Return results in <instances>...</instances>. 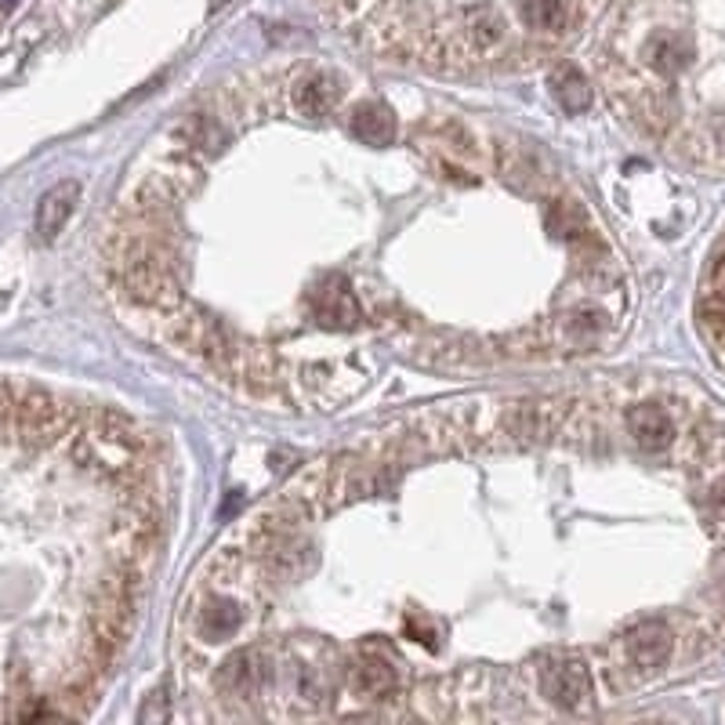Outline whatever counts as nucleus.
<instances>
[{"mask_svg":"<svg viewBox=\"0 0 725 725\" xmlns=\"http://www.w3.org/2000/svg\"><path fill=\"white\" fill-rule=\"evenodd\" d=\"M141 432L131 424L124 414L113 410H94L91 424L80 435H73V461L88 472H105V475H124L138 465L141 457Z\"/></svg>","mask_w":725,"mask_h":725,"instance_id":"f257e3e1","label":"nucleus"},{"mask_svg":"<svg viewBox=\"0 0 725 725\" xmlns=\"http://www.w3.org/2000/svg\"><path fill=\"white\" fill-rule=\"evenodd\" d=\"M69 421H73V410H69L63 399H55L52 392H44V388L19 385L15 410H11L8 424L15 428L26 446L55 443V439L69 428Z\"/></svg>","mask_w":725,"mask_h":725,"instance_id":"f03ea898","label":"nucleus"},{"mask_svg":"<svg viewBox=\"0 0 725 725\" xmlns=\"http://www.w3.org/2000/svg\"><path fill=\"white\" fill-rule=\"evenodd\" d=\"M541 693L563 711H585L596 696V679L580 653H552L541 664Z\"/></svg>","mask_w":725,"mask_h":725,"instance_id":"7ed1b4c3","label":"nucleus"},{"mask_svg":"<svg viewBox=\"0 0 725 725\" xmlns=\"http://www.w3.org/2000/svg\"><path fill=\"white\" fill-rule=\"evenodd\" d=\"M308 305H313V316L319 319V327L327 330H355L363 324V308L355 302V294L344 276H324L308 294Z\"/></svg>","mask_w":725,"mask_h":725,"instance_id":"20e7f679","label":"nucleus"},{"mask_svg":"<svg viewBox=\"0 0 725 725\" xmlns=\"http://www.w3.org/2000/svg\"><path fill=\"white\" fill-rule=\"evenodd\" d=\"M269 679V668L261 660L258 649H236L222 660L218 668V693H225L229 700H254L261 693V686Z\"/></svg>","mask_w":725,"mask_h":725,"instance_id":"39448f33","label":"nucleus"},{"mask_svg":"<svg viewBox=\"0 0 725 725\" xmlns=\"http://www.w3.org/2000/svg\"><path fill=\"white\" fill-rule=\"evenodd\" d=\"M80 193H84V189H80V182H73V178H66V182L52 185V189H47V193L41 196L37 218H33V229H37L41 240L52 243L55 236L66 229V222L73 218V211H77Z\"/></svg>","mask_w":725,"mask_h":725,"instance_id":"423d86ee","label":"nucleus"},{"mask_svg":"<svg viewBox=\"0 0 725 725\" xmlns=\"http://www.w3.org/2000/svg\"><path fill=\"white\" fill-rule=\"evenodd\" d=\"M605 327H610V316H605L599 305H577V308H569L566 316H558L555 335H558V344H566V349L588 352L599 344Z\"/></svg>","mask_w":725,"mask_h":725,"instance_id":"0eeeda50","label":"nucleus"},{"mask_svg":"<svg viewBox=\"0 0 725 725\" xmlns=\"http://www.w3.org/2000/svg\"><path fill=\"white\" fill-rule=\"evenodd\" d=\"M349 682L355 693L371 696V700H388L399 689V668L385 657H355L349 664Z\"/></svg>","mask_w":725,"mask_h":725,"instance_id":"6e6552de","label":"nucleus"},{"mask_svg":"<svg viewBox=\"0 0 725 725\" xmlns=\"http://www.w3.org/2000/svg\"><path fill=\"white\" fill-rule=\"evenodd\" d=\"M291 99L302 116H327L341 102V80L330 73H308L294 84Z\"/></svg>","mask_w":725,"mask_h":725,"instance_id":"1a4fd4ad","label":"nucleus"},{"mask_svg":"<svg viewBox=\"0 0 725 725\" xmlns=\"http://www.w3.org/2000/svg\"><path fill=\"white\" fill-rule=\"evenodd\" d=\"M243 627V610L233 599H207L196 610V635L204 642H225Z\"/></svg>","mask_w":725,"mask_h":725,"instance_id":"9d476101","label":"nucleus"},{"mask_svg":"<svg viewBox=\"0 0 725 725\" xmlns=\"http://www.w3.org/2000/svg\"><path fill=\"white\" fill-rule=\"evenodd\" d=\"M349 131L366 146H388L392 138H396V121H392V113L385 105H355L352 116H349Z\"/></svg>","mask_w":725,"mask_h":725,"instance_id":"9b49d317","label":"nucleus"},{"mask_svg":"<svg viewBox=\"0 0 725 725\" xmlns=\"http://www.w3.org/2000/svg\"><path fill=\"white\" fill-rule=\"evenodd\" d=\"M704 327L715 349L725 360V247L715 258V269H711V283H707V302H704Z\"/></svg>","mask_w":725,"mask_h":725,"instance_id":"f8f14e48","label":"nucleus"},{"mask_svg":"<svg viewBox=\"0 0 725 725\" xmlns=\"http://www.w3.org/2000/svg\"><path fill=\"white\" fill-rule=\"evenodd\" d=\"M548 88L555 94V102L563 105L566 113H580V110H588L591 105V88H588L585 73H580L577 66H569V63H563L548 77Z\"/></svg>","mask_w":725,"mask_h":725,"instance_id":"ddd939ff","label":"nucleus"},{"mask_svg":"<svg viewBox=\"0 0 725 725\" xmlns=\"http://www.w3.org/2000/svg\"><path fill=\"white\" fill-rule=\"evenodd\" d=\"M505 37V22L497 11L483 8V11H472L465 19V30H461V41H465V52L472 55H486L494 44H501Z\"/></svg>","mask_w":725,"mask_h":725,"instance_id":"4468645a","label":"nucleus"},{"mask_svg":"<svg viewBox=\"0 0 725 725\" xmlns=\"http://www.w3.org/2000/svg\"><path fill=\"white\" fill-rule=\"evenodd\" d=\"M522 22L541 33H563L569 26V0H519Z\"/></svg>","mask_w":725,"mask_h":725,"instance_id":"2eb2a0df","label":"nucleus"},{"mask_svg":"<svg viewBox=\"0 0 725 725\" xmlns=\"http://www.w3.org/2000/svg\"><path fill=\"white\" fill-rule=\"evenodd\" d=\"M182 131L196 141L200 149H207V152H214V149L222 146V131H218V124H214V121H207V116H196V121H189Z\"/></svg>","mask_w":725,"mask_h":725,"instance_id":"dca6fc26","label":"nucleus"},{"mask_svg":"<svg viewBox=\"0 0 725 725\" xmlns=\"http://www.w3.org/2000/svg\"><path fill=\"white\" fill-rule=\"evenodd\" d=\"M168 715H171L168 686H160V689H152L149 700H146V707H141V722H160V718H168Z\"/></svg>","mask_w":725,"mask_h":725,"instance_id":"f3484780","label":"nucleus"},{"mask_svg":"<svg viewBox=\"0 0 725 725\" xmlns=\"http://www.w3.org/2000/svg\"><path fill=\"white\" fill-rule=\"evenodd\" d=\"M15 4H19V0H0V8H4V11H11Z\"/></svg>","mask_w":725,"mask_h":725,"instance_id":"a211bd4d","label":"nucleus"}]
</instances>
